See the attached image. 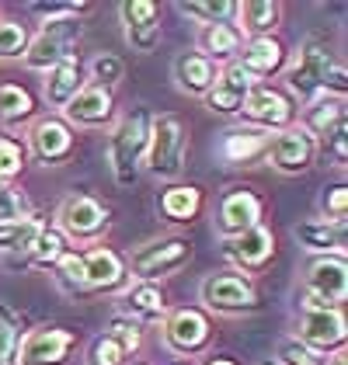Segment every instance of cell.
Here are the masks:
<instances>
[{
	"label": "cell",
	"instance_id": "obj_3",
	"mask_svg": "<svg viewBox=\"0 0 348 365\" xmlns=\"http://www.w3.org/2000/svg\"><path fill=\"white\" fill-rule=\"evenodd\" d=\"M192 261V240L185 237H160V240H146L143 247L129 254V272L133 279L140 282H153L174 275L178 268H185Z\"/></svg>",
	"mask_w": 348,
	"mask_h": 365
},
{
	"label": "cell",
	"instance_id": "obj_22",
	"mask_svg": "<svg viewBox=\"0 0 348 365\" xmlns=\"http://www.w3.org/2000/svg\"><path fill=\"white\" fill-rule=\"evenodd\" d=\"M216 63L205 59L203 53H185V56L174 59V81H178V91L181 94H195V98H205L209 87L216 84Z\"/></svg>",
	"mask_w": 348,
	"mask_h": 365
},
{
	"label": "cell",
	"instance_id": "obj_46",
	"mask_svg": "<svg viewBox=\"0 0 348 365\" xmlns=\"http://www.w3.org/2000/svg\"><path fill=\"white\" fill-rule=\"evenodd\" d=\"M324 91H334V98H345L348 91V73L342 63H334V70L327 73V81H324Z\"/></svg>",
	"mask_w": 348,
	"mask_h": 365
},
{
	"label": "cell",
	"instance_id": "obj_23",
	"mask_svg": "<svg viewBox=\"0 0 348 365\" xmlns=\"http://www.w3.org/2000/svg\"><path fill=\"white\" fill-rule=\"evenodd\" d=\"M296 240L314 254H338L345 257V223H331V220H307L296 226Z\"/></svg>",
	"mask_w": 348,
	"mask_h": 365
},
{
	"label": "cell",
	"instance_id": "obj_39",
	"mask_svg": "<svg viewBox=\"0 0 348 365\" xmlns=\"http://www.w3.org/2000/svg\"><path fill=\"white\" fill-rule=\"evenodd\" d=\"M126 359H129L126 348L108 334L94 337V344H91V351H87V365H126Z\"/></svg>",
	"mask_w": 348,
	"mask_h": 365
},
{
	"label": "cell",
	"instance_id": "obj_15",
	"mask_svg": "<svg viewBox=\"0 0 348 365\" xmlns=\"http://www.w3.org/2000/svg\"><path fill=\"white\" fill-rule=\"evenodd\" d=\"M59 226H63L70 237H77V240L98 237V233L108 226V209L91 195H70L59 205Z\"/></svg>",
	"mask_w": 348,
	"mask_h": 365
},
{
	"label": "cell",
	"instance_id": "obj_36",
	"mask_svg": "<svg viewBox=\"0 0 348 365\" xmlns=\"http://www.w3.org/2000/svg\"><path fill=\"white\" fill-rule=\"evenodd\" d=\"M56 282L66 289V292H73V296H81V292H87L84 285V254H63L56 264Z\"/></svg>",
	"mask_w": 348,
	"mask_h": 365
},
{
	"label": "cell",
	"instance_id": "obj_37",
	"mask_svg": "<svg viewBox=\"0 0 348 365\" xmlns=\"http://www.w3.org/2000/svg\"><path fill=\"white\" fill-rule=\"evenodd\" d=\"M91 77H94V84L98 87H112L126 77V63H122V56H116V53H98V56L91 59Z\"/></svg>",
	"mask_w": 348,
	"mask_h": 365
},
{
	"label": "cell",
	"instance_id": "obj_25",
	"mask_svg": "<svg viewBox=\"0 0 348 365\" xmlns=\"http://www.w3.org/2000/svg\"><path fill=\"white\" fill-rule=\"evenodd\" d=\"M157 209L168 223H192L203 212V188L195 185H171L157 198Z\"/></svg>",
	"mask_w": 348,
	"mask_h": 365
},
{
	"label": "cell",
	"instance_id": "obj_26",
	"mask_svg": "<svg viewBox=\"0 0 348 365\" xmlns=\"http://www.w3.org/2000/svg\"><path fill=\"white\" fill-rule=\"evenodd\" d=\"M338 125H345V98H324L310 101L303 115V133L314 140H327Z\"/></svg>",
	"mask_w": 348,
	"mask_h": 365
},
{
	"label": "cell",
	"instance_id": "obj_31",
	"mask_svg": "<svg viewBox=\"0 0 348 365\" xmlns=\"http://www.w3.org/2000/svg\"><path fill=\"white\" fill-rule=\"evenodd\" d=\"M178 11L195 18V21H203V29L205 25H227V21L237 18V4L233 0H192V4H178Z\"/></svg>",
	"mask_w": 348,
	"mask_h": 365
},
{
	"label": "cell",
	"instance_id": "obj_30",
	"mask_svg": "<svg viewBox=\"0 0 348 365\" xmlns=\"http://www.w3.org/2000/svg\"><path fill=\"white\" fill-rule=\"evenodd\" d=\"M46 230V223L39 216H25V220H14V223H0V254H25L31 251L35 237Z\"/></svg>",
	"mask_w": 348,
	"mask_h": 365
},
{
	"label": "cell",
	"instance_id": "obj_42",
	"mask_svg": "<svg viewBox=\"0 0 348 365\" xmlns=\"http://www.w3.org/2000/svg\"><path fill=\"white\" fill-rule=\"evenodd\" d=\"M29 216V202L21 192H14L11 185L0 188V223H14V220H25Z\"/></svg>",
	"mask_w": 348,
	"mask_h": 365
},
{
	"label": "cell",
	"instance_id": "obj_21",
	"mask_svg": "<svg viewBox=\"0 0 348 365\" xmlns=\"http://www.w3.org/2000/svg\"><path fill=\"white\" fill-rule=\"evenodd\" d=\"M268 133H261V129H227L223 133V140H220V160L223 164H251V160H258L265 157V150H268Z\"/></svg>",
	"mask_w": 348,
	"mask_h": 365
},
{
	"label": "cell",
	"instance_id": "obj_47",
	"mask_svg": "<svg viewBox=\"0 0 348 365\" xmlns=\"http://www.w3.org/2000/svg\"><path fill=\"white\" fill-rule=\"evenodd\" d=\"M331 365H348V362H345V351H334V359H331Z\"/></svg>",
	"mask_w": 348,
	"mask_h": 365
},
{
	"label": "cell",
	"instance_id": "obj_2",
	"mask_svg": "<svg viewBox=\"0 0 348 365\" xmlns=\"http://www.w3.org/2000/svg\"><path fill=\"white\" fill-rule=\"evenodd\" d=\"M143 160L153 178H164V181L181 178L188 160V129L178 115H160L150 122V143H146Z\"/></svg>",
	"mask_w": 348,
	"mask_h": 365
},
{
	"label": "cell",
	"instance_id": "obj_50",
	"mask_svg": "<svg viewBox=\"0 0 348 365\" xmlns=\"http://www.w3.org/2000/svg\"><path fill=\"white\" fill-rule=\"evenodd\" d=\"M185 365H188V362H185Z\"/></svg>",
	"mask_w": 348,
	"mask_h": 365
},
{
	"label": "cell",
	"instance_id": "obj_34",
	"mask_svg": "<svg viewBox=\"0 0 348 365\" xmlns=\"http://www.w3.org/2000/svg\"><path fill=\"white\" fill-rule=\"evenodd\" d=\"M29 164V150L25 143L14 136H0V188H7Z\"/></svg>",
	"mask_w": 348,
	"mask_h": 365
},
{
	"label": "cell",
	"instance_id": "obj_16",
	"mask_svg": "<svg viewBox=\"0 0 348 365\" xmlns=\"http://www.w3.org/2000/svg\"><path fill=\"white\" fill-rule=\"evenodd\" d=\"M251 87H255V81L237 63H227L216 73V84L209 87L205 105H209V112H216V115H237L240 105H244V98L251 94Z\"/></svg>",
	"mask_w": 348,
	"mask_h": 365
},
{
	"label": "cell",
	"instance_id": "obj_20",
	"mask_svg": "<svg viewBox=\"0 0 348 365\" xmlns=\"http://www.w3.org/2000/svg\"><path fill=\"white\" fill-rule=\"evenodd\" d=\"M282 63H286V46L279 42V38H251L247 46H244V53L237 59V66L255 81V77H272V73H279L282 70Z\"/></svg>",
	"mask_w": 348,
	"mask_h": 365
},
{
	"label": "cell",
	"instance_id": "obj_10",
	"mask_svg": "<svg viewBox=\"0 0 348 365\" xmlns=\"http://www.w3.org/2000/svg\"><path fill=\"white\" fill-rule=\"evenodd\" d=\"M213 337V324L203 309H174L171 317L164 320V341L174 355H199Z\"/></svg>",
	"mask_w": 348,
	"mask_h": 365
},
{
	"label": "cell",
	"instance_id": "obj_5",
	"mask_svg": "<svg viewBox=\"0 0 348 365\" xmlns=\"http://www.w3.org/2000/svg\"><path fill=\"white\" fill-rule=\"evenodd\" d=\"M203 303L213 313H223V317H240V313H255L258 309V289L255 282L240 272H216L203 282L199 289Z\"/></svg>",
	"mask_w": 348,
	"mask_h": 365
},
{
	"label": "cell",
	"instance_id": "obj_9",
	"mask_svg": "<svg viewBox=\"0 0 348 365\" xmlns=\"http://www.w3.org/2000/svg\"><path fill=\"white\" fill-rule=\"evenodd\" d=\"M265 160H268V168H275L279 174H303V170L314 168V160H317V140L307 136L303 129H282V133H275L268 140Z\"/></svg>",
	"mask_w": 348,
	"mask_h": 365
},
{
	"label": "cell",
	"instance_id": "obj_43",
	"mask_svg": "<svg viewBox=\"0 0 348 365\" xmlns=\"http://www.w3.org/2000/svg\"><path fill=\"white\" fill-rule=\"evenodd\" d=\"M279 365H317V355L303 344V341H296V337H286L282 344H279Z\"/></svg>",
	"mask_w": 348,
	"mask_h": 365
},
{
	"label": "cell",
	"instance_id": "obj_17",
	"mask_svg": "<svg viewBox=\"0 0 348 365\" xmlns=\"http://www.w3.org/2000/svg\"><path fill=\"white\" fill-rule=\"evenodd\" d=\"M116 112V98L108 87H98V84H87L77 91V98L63 108L66 122L73 125H84V129H94V125H105Z\"/></svg>",
	"mask_w": 348,
	"mask_h": 365
},
{
	"label": "cell",
	"instance_id": "obj_14",
	"mask_svg": "<svg viewBox=\"0 0 348 365\" xmlns=\"http://www.w3.org/2000/svg\"><path fill=\"white\" fill-rule=\"evenodd\" d=\"M261 220V198L255 188H230L223 202H220V233L230 240V237H240V233H247L251 226H258Z\"/></svg>",
	"mask_w": 348,
	"mask_h": 365
},
{
	"label": "cell",
	"instance_id": "obj_8",
	"mask_svg": "<svg viewBox=\"0 0 348 365\" xmlns=\"http://www.w3.org/2000/svg\"><path fill=\"white\" fill-rule=\"evenodd\" d=\"M237 115L244 122H251L255 129H261V133H272V129L282 133V129H290L296 108H292L290 94H282L275 87H251V94L244 98Z\"/></svg>",
	"mask_w": 348,
	"mask_h": 365
},
{
	"label": "cell",
	"instance_id": "obj_1",
	"mask_svg": "<svg viewBox=\"0 0 348 365\" xmlns=\"http://www.w3.org/2000/svg\"><path fill=\"white\" fill-rule=\"evenodd\" d=\"M150 112L143 105H136L129 115L118 118V125L108 136V168L118 188H133L140 181V164L146 157V143H150Z\"/></svg>",
	"mask_w": 348,
	"mask_h": 365
},
{
	"label": "cell",
	"instance_id": "obj_48",
	"mask_svg": "<svg viewBox=\"0 0 348 365\" xmlns=\"http://www.w3.org/2000/svg\"><path fill=\"white\" fill-rule=\"evenodd\" d=\"M205 365H237L233 359H213V362H205Z\"/></svg>",
	"mask_w": 348,
	"mask_h": 365
},
{
	"label": "cell",
	"instance_id": "obj_24",
	"mask_svg": "<svg viewBox=\"0 0 348 365\" xmlns=\"http://www.w3.org/2000/svg\"><path fill=\"white\" fill-rule=\"evenodd\" d=\"M237 18H240V25H237L240 35L268 38L282 21V4H275V0H244V4H237Z\"/></svg>",
	"mask_w": 348,
	"mask_h": 365
},
{
	"label": "cell",
	"instance_id": "obj_7",
	"mask_svg": "<svg viewBox=\"0 0 348 365\" xmlns=\"http://www.w3.org/2000/svg\"><path fill=\"white\" fill-rule=\"evenodd\" d=\"M77 348V331L59 327V324H42L18 341L14 362L18 365H66L70 351Z\"/></svg>",
	"mask_w": 348,
	"mask_h": 365
},
{
	"label": "cell",
	"instance_id": "obj_44",
	"mask_svg": "<svg viewBox=\"0 0 348 365\" xmlns=\"http://www.w3.org/2000/svg\"><path fill=\"white\" fill-rule=\"evenodd\" d=\"M320 205H324V212H327V220H331V223H345L348 220V188L345 185L327 188Z\"/></svg>",
	"mask_w": 348,
	"mask_h": 365
},
{
	"label": "cell",
	"instance_id": "obj_40",
	"mask_svg": "<svg viewBox=\"0 0 348 365\" xmlns=\"http://www.w3.org/2000/svg\"><path fill=\"white\" fill-rule=\"evenodd\" d=\"M25 46H29L25 25H18V21H0V59L25 56Z\"/></svg>",
	"mask_w": 348,
	"mask_h": 365
},
{
	"label": "cell",
	"instance_id": "obj_41",
	"mask_svg": "<svg viewBox=\"0 0 348 365\" xmlns=\"http://www.w3.org/2000/svg\"><path fill=\"white\" fill-rule=\"evenodd\" d=\"M108 337H116L118 344L126 348V355H133V351H140V344H143V327L133 324L129 317H116L112 327H108Z\"/></svg>",
	"mask_w": 348,
	"mask_h": 365
},
{
	"label": "cell",
	"instance_id": "obj_29",
	"mask_svg": "<svg viewBox=\"0 0 348 365\" xmlns=\"http://www.w3.org/2000/svg\"><path fill=\"white\" fill-rule=\"evenodd\" d=\"M240 46H244V35L237 31V25L233 21H227V25H205L203 31H199V53H203L205 59H220V63H227V59H233L237 53H240Z\"/></svg>",
	"mask_w": 348,
	"mask_h": 365
},
{
	"label": "cell",
	"instance_id": "obj_35",
	"mask_svg": "<svg viewBox=\"0 0 348 365\" xmlns=\"http://www.w3.org/2000/svg\"><path fill=\"white\" fill-rule=\"evenodd\" d=\"M18 341H21V313L11 303H0V365H11Z\"/></svg>",
	"mask_w": 348,
	"mask_h": 365
},
{
	"label": "cell",
	"instance_id": "obj_4",
	"mask_svg": "<svg viewBox=\"0 0 348 365\" xmlns=\"http://www.w3.org/2000/svg\"><path fill=\"white\" fill-rule=\"evenodd\" d=\"M331 70H334V53H331V46H327L324 38H307V42L300 46L296 59H292L290 73H286L290 91L303 101V105H310L320 91H324V81H327Z\"/></svg>",
	"mask_w": 348,
	"mask_h": 365
},
{
	"label": "cell",
	"instance_id": "obj_13",
	"mask_svg": "<svg viewBox=\"0 0 348 365\" xmlns=\"http://www.w3.org/2000/svg\"><path fill=\"white\" fill-rule=\"evenodd\" d=\"M307 296H317L324 303L338 309L348 296V268L345 257L331 254V257H317L310 268H307Z\"/></svg>",
	"mask_w": 348,
	"mask_h": 365
},
{
	"label": "cell",
	"instance_id": "obj_33",
	"mask_svg": "<svg viewBox=\"0 0 348 365\" xmlns=\"http://www.w3.org/2000/svg\"><path fill=\"white\" fill-rule=\"evenodd\" d=\"M31 112H35V101L25 87L0 84V122L14 125V122H25Z\"/></svg>",
	"mask_w": 348,
	"mask_h": 365
},
{
	"label": "cell",
	"instance_id": "obj_6",
	"mask_svg": "<svg viewBox=\"0 0 348 365\" xmlns=\"http://www.w3.org/2000/svg\"><path fill=\"white\" fill-rule=\"evenodd\" d=\"M81 42V18L70 21H49L25 46V66L29 70H53L63 59H73V49Z\"/></svg>",
	"mask_w": 348,
	"mask_h": 365
},
{
	"label": "cell",
	"instance_id": "obj_32",
	"mask_svg": "<svg viewBox=\"0 0 348 365\" xmlns=\"http://www.w3.org/2000/svg\"><path fill=\"white\" fill-rule=\"evenodd\" d=\"M63 254H66V240H63V233H59V230H53V226H46V230L35 237L31 251L25 254V264H35V268H49V264H56Z\"/></svg>",
	"mask_w": 348,
	"mask_h": 365
},
{
	"label": "cell",
	"instance_id": "obj_28",
	"mask_svg": "<svg viewBox=\"0 0 348 365\" xmlns=\"http://www.w3.org/2000/svg\"><path fill=\"white\" fill-rule=\"evenodd\" d=\"M168 313V296L157 289V285H150V282H140L136 289H129V296H126V317L133 320V324H153V320H160Z\"/></svg>",
	"mask_w": 348,
	"mask_h": 365
},
{
	"label": "cell",
	"instance_id": "obj_49",
	"mask_svg": "<svg viewBox=\"0 0 348 365\" xmlns=\"http://www.w3.org/2000/svg\"><path fill=\"white\" fill-rule=\"evenodd\" d=\"M258 365H279V362H258Z\"/></svg>",
	"mask_w": 348,
	"mask_h": 365
},
{
	"label": "cell",
	"instance_id": "obj_12",
	"mask_svg": "<svg viewBox=\"0 0 348 365\" xmlns=\"http://www.w3.org/2000/svg\"><path fill=\"white\" fill-rule=\"evenodd\" d=\"M223 254H227V261H233L240 268V275L244 272H261L272 261V254H275V237L258 223L251 226L247 233H240V237L223 240Z\"/></svg>",
	"mask_w": 348,
	"mask_h": 365
},
{
	"label": "cell",
	"instance_id": "obj_27",
	"mask_svg": "<svg viewBox=\"0 0 348 365\" xmlns=\"http://www.w3.org/2000/svg\"><path fill=\"white\" fill-rule=\"evenodd\" d=\"M84 87L81 81V59H63L59 66L49 70V81H46V101L53 105V108H66L73 98H77V91Z\"/></svg>",
	"mask_w": 348,
	"mask_h": 365
},
{
	"label": "cell",
	"instance_id": "obj_45",
	"mask_svg": "<svg viewBox=\"0 0 348 365\" xmlns=\"http://www.w3.org/2000/svg\"><path fill=\"white\" fill-rule=\"evenodd\" d=\"M324 150H327V157L338 164V168H345L348 160V136H345V125H338L327 140H324Z\"/></svg>",
	"mask_w": 348,
	"mask_h": 365
},
{
	"label": "cell",
	"instance_id": "obj_11",
	"mask_svg": "<svg viewBox=\"0 0 348 365\" xmlns=\"http://www.w3.org/2000/svg\"><path fill=\"white\" fill-rule=\"evenodd\" d=\"M296 341H303L310 351H342V344H345L342 309H303Z\"/></svg>",
	"mask_w": 348,
	"mask_h": 365
},
{
	"label": "cell",
	"instance_id": "obj_19",
	"mask_svg": "<svg viewBox=\"0 0 348 365\" xmlns=\"http://www.w3.org/2000/svg\"><path fill=\"white\" fill-rule=\"evenodd\" d=\"M84 285L87 292H116L126 285V264L116 251L98 247L84 254Z\"/></svg>",
	"mask_w": 348,
	"mask_h": 365
},
{
	"label": "cell",
	"instance_id": "obj_18",
	"mask_svg": "<svg viewBox=\"0 0 348 365\" xmlns=\"http://www.w3.org/2000/svg\"><path fill=\"white\" fill-rule=\"evenodd\" d=\"M31 153L42 164H49V168L63 164L73 153V133H70V125L63 118H42L31 129Z\"/></svg>",
	"mask_w": 348,
	"mask_h": 365
},
{
	"label": "cell",
	"instance_id": "obj_38",
	"mask_svg": "<svg viewBox=\"0 0 348 365\" xmlns=\"http://www.w3.org/2000/svg\"><path fill=\"white\" fill-rule=\"evenodd\" d=\"M91 11V4L84 0H70V4H31V14L42 18V25L49 21H70V18H81Z\"/></svg>",
	"mask_w": 348,
	"mask_h": 365
}]
</instances>
